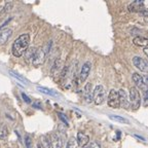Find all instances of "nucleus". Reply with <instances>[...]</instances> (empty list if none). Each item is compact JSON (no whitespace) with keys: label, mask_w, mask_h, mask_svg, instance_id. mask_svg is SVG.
<instances>
[{"label":"nucleus","mask_w":148,"mask_h":148,"mask_svg":"<svg viewBox=\"0 0 148 148\" xmlns=\"http://www.w3.org/2000/svg\"><path fill=\"white\" fill-rule=\"evenodd\" d=\"M132 78L137 86H139L140 88H143L144 92H146V86H147V78H146V76H142L139 73H134Z\"/></svg>","instance_id":"obj_7"},{"label":"nucleus","mask_w":148,"mask_h":148,"mask_svg":"<svg viewBox=\"0 0 148 148\" xmlns=\"http://www.w3.org/2000/svg\"><path fill=\"white\" fill-rule=\"evenodd\" d=\"M88 148H101V145L98 141H92L90 145L88 146Z\"/></svg>","instance_id":"obj_25"},{"label":"nucleus","mask_w":148,"mask_h":148,"mask_svg":"<svg viewBox=\"0 0 148 148\" xmlns=\"http://www.w3.org/2000/svg\"><path fill=\"white\" fill-rule=\"evenodd\" d=\"M90 67H92V64H90V61H86V62L82 65V67H81V70H80V74H79V80H80L81 82L86 81V78L88 77V74H90Z\"/></svg>","instance_id":"obj_9"},{"label":"nucleus","mask_w":148,"mask_h":148,"mask_svg":"<svg viewBox=\"0 0 148 148\" xmlns=\"http://www.w3.org/2000/svg\"><path fill=\"white\" fill-rule=\"evenodd\" d=\"M12 35V30L10 28H5L0 31V45H3L9 40Z\"/></svg>","instance_id":"obj_11"},{"label":"nucleus","mask_w":148,"mask_h":148,"mask_svg":"<svg viewBox=\"0 0 148 148\" xmlns=\"http://www.w3.org/2000/svg\"><path fill=\"white\" fill-rule=\"evenodd\" d=\"M130 12H145V5H144V0H135L127 6Z\"/></svg>","instance_id":"obj_5"},{"label":"nucleus","mask_w":148,"mask_h":148,"mask_svg":"<svg viewBox=\"0 0 148 148\" xmlns=\"http://www.w3.org/2000/svg\"><path fill=\"white\" fill-rule=\"evenodd\" d=\"M40 141L43 148H51V137L49 135H42L40 137Z\"/></svg>","instance_id":"obj_17"},{"label":"nucleus","mask_w":148,"mask_h":148,"mask_svg":"<svg viewBox=\"0 0 148 148\" xmlns=\"http://www.w3.org/2000/svg\"><path fill=\"white\" fill-rule=\"evenodd\" d=\"M134 137L140 139V140H142V141H145V138H143V137H141V136H139V135H134Z\"/></svg>","instance_id":"obj_29"},{"label":"nucleus","mask_w":148,"mask_h":148,"mask_svg":"<svg viewBox=\"0 0 148 148\" xmlns=\"http://www.w3.org/2000/svg\"><path fill=\"white\" fill-rule=\"evenodd\" d=\"M109 118H110L111 120H114V121H117V123H130L127 118L123 117V116H119V115H109Z\"/></svg>","instance_id":"obj_20"},{"label":"nucleus","mask_w":148,"mask_h":148,"mask_svg":"<svg viewBox=\"0 0 148 148\" xmlns=\"http://www.w3.org/2000/svg\"><path fill=\"white\" fill-rule=\"evenodd\" d=\"M12 2H9V3H6L5 4V7H4V12H9L10 9H12Z\"/></svg>","instance_id":"obj_27"},{"label":"nucleus","mask_w":148,"mask_h":148,"mask_svg":"<svg viewBox=\"0 0 148 148\" xmlns=\"http://www.w3.org/2000/svg\"><path fill=\"white\" fill-rule=\"evenodd\" d=\"M9 73H10V75H12V77H14L16 79H18V81H21V82H24V83H27V79H25L23 76H21V75H18V73H16V72L14 71H9Z\"/></svg>","instance_id":"obj_22"},{"label":"nucleus","mask_w":148,"mask_h":148,"mask_svg":"<svg viewBox=\"0 0 148 148\" xmlns=\"http://www.w3.org/2000/svg\"><path fill=\"white\" fill-rule=\"evenodd\" d=\"M8 136V129L6 125L4 123H0V139H5Z\"/></svg>","instance_id":"obj_19"},{"label":"nucleus","mask_w":148,"mask_h":148,"mask_svg":"<svg viewBox=\"0 0 148 148\" xmlns=\"http://www.w3.org/2000/svg\"><path fill=\"white\" fill-rule=\"evenodd\" d=\"M148 51V49L145 46V47H144V53H145V55H146V56L148 55V51Z\"/></svg>","instance_id":"obj_31"},{"label":"nucleus","mask_w":148,"mask_h":148,"mask_svg":"<svg viewBox=\"0 0 148 148\" xmlns=\"http://www.w3.org/2000/svg\"><path fill=\"white\" fill-rule=\"evenodd\" d=\"M36 51H37V49H35V47H30V49H27V51H25L26 58H27L28 60L32 61V59H33V57H34Z\"/></svg>","instance_id":"obj_21"},{"label":"nucleus","mask_w":148,"mask_h":148,"mask_svg":"<svg viewBox=\"0 0 148 148\" xmlns=\"http://www.w3.org/2000/svg\"><path fill=\"white\" fill-rule=\"evenodd\" d=\"M86 148H88V147H86Z\"/></svg>","instance_id":"obj_33"},{"label":"nucleus","mask_w":148,"mask_h":148,"mask_svg":"<svg viewBox=\"0 0 148 148\" xmlns=\"http://www.w3.org/2000/svg\"><path fill=\"white\" fill-rule=\"evenodd\" d=\"M133 64L134 66L142 72H147L148 71V64L146 62L145 59L141 58V57H134L133 58Z\"/></svg>","instance_id":"obj_6"},{"label":"nucleus","mask_w":148,"mask_h":148,"mask_svg":"<svg viewBox=\"0 0 148 148\" xmlns=\"http://www.w3.org/2000/svg\"><path fill=\"white\" fill-rule=\"evenodd\" d=\"M25 146L26 148H32V139L29 135L25 136Z\"/></svg>","instance_id":"obj_24"},{"label":"nucleus","mask_w":148,"mask_h":148,"mask_svg":"<svg viewBox=\"0 0 148 148\" xmlns=\"http://www.w3.org/2000/svg\"><path fill=\"white\" fill-rule=\"evenodd\" d=\"M37 148H41V147H40V145H38V146H37Z\"/></svg>","instance_id":"obj_32"},{"label":"nucleus","mask_w":148,"mask_h":148,"mask_svg":"<svg viewBox=\"0 0 148 148\" xmlns=\"http://www.w3.org/2000/svg\"><path fill=\"white\" fill-rule=\"evenodd\" d=\"M77 143H76V139H74L73 137L69 139V141L67 142V146L66 148H76Z\"/></svg>","instance_id":"obj_23"},{"label":"nucleus","mask_w":148,"mask_h":148,"mask_svg":"<svg viewBox=\"0 0 148 148\" xmlns=\"http://www.w3.org/2000/svg\"><path fill=\"white\" fill-rule=\"evenodd\" d=\"M108 105L111 108H119V100H118V92L115 90H111L108 94Z\"/></svg>","instance_id":"obj_4"},{"label":"nucleus","mask_w":148,"mask_h":148,"mask_svg":"<svg viewBox=\"0 0 148 148\" xmlns=\"http://www.w3.org/2000/svg\"><path fill=\"white\" fill-rule=\"evenodd\" d=\"M37 90H39L40 92H42V94H45V95H49V96H53V97H57L58 96V94L56 92H53V90H49V88H44V86H36Z\"/></svg>","instance_id":"obj_18"},{"label":"nucleus","mask_w":148,"mask_h":148,"mask_svg":"<svg viewBox=\"0 0 148 148\" xmlns=\"http://www.w3.org/2000/svg\"><path fill=\"white\" fill-rule=\"evenodd\" d=\"M51 148H62L63 147V141L62 138L58 134H51Z\"/></svg>","instance_id":"obj_12"},{"label":"nucleus","mask_w":148,"mask_h":148,"mask_svg":"<svg viewBox=\"0 0 148 148\" xmlns=\"http://www.w3.org/2000/svg\"><path fill=\"white\" fill-rule=\"evenodd\" d=\"M130 105L134 110H137L138 108H140L141 106V96H140V92L137 90V88L132 86L130 88Z\"/></svg>","instance_id":"obj_2"},{"label":"nucleus","mask_w":148,"mask_h":148,"mask_svg":"<svg viewBox=\"0 0 148 148\" xmlns=\"http://www.w3.org/2000/svg\"><path fill=\"white\" fill-rule=\"evenodd\" d=\"M29 42H30V35L25 33L22 34L16 38L12 43V55L16 58H20L25 53L27 49L29 47Z\"/></svg>","instance_id":"obj_1"},{"label":"nucleus","mask_w":148,"mask_h":148,"mask_svg":"<svg viewBox=\"0 0 148 148\" xmlns=\"http://www.w3.org/2000/svg\"><path fill=\"white\" fill-rule=\"evenodd\" d=\"M118 100H119V106L123 107V108H129L130 103L129 100H127V94L123 88H120L118 90Z\"/></svg>","instance_id":"obj_10"},{"label":"nucleus","mask_w":148,"mask_h":148,"mask_svg":"<svg viewBox=\"0 0 148 148\" xmlns=\"http://www.w3.org/2000/svg\"><path fill=\"white\" fill-rule=\"evenodd\" d=\"M147 42H148L147 38H146V37H143V36H137L133 39V43H134L135 45H138V46H146Z\"/></svg>","instance_id":"obj_16"},{"label":"nucleus","mask_w":148,"mask_h":148,"mask_svg":"<svg viewBox=\"0 0 148 148\" xmlns=\"http://www.w3.org/2000/svg\"><path fill=\"white\" fill-rule=\"evenodd\" d=\"M45 61V51L43 49H37L36 53H35L34 57L32 59V64L33 66H40L42 65Z\"/></svg>","instance_id":"obj_8"},{"label":"nucleus","mask_w":148,"mask_h":148,"mask_svg":"<svg viewBox=\"0 0 148 148\" xmlns=\"http://www.w3.org/2000/svg\"><path fill=\"white\" fill-rule=\"evenodd\" d=\"M92 83H86V88H84V98L86 102L90 103L92 101Z\"/></svg>","instance_id":"obj_14"},{"label":"nucleus","mask_w":148,"mask_h":148,"mask_svg":"<svg viewBox=\"0 0 148 148\" xmlns=\"http://www.w3.org/2000/svg\"><path fill=\"white\" fill-rule=\"evenodd\" d=\"M59 117H60V119H62L63 121H64V123L66 125H68V121H67V119H66V118L64 117V115H63L62 113H59Z\"/></svg>","instance_id":"obj_28"},{"label":"nucleus","mask_w":148,"mask_h":148,"mask_svg":"<svg viewBox=\"0 0 148 148\" xmlns=\"http://www.w3.org/2000/svg\"><path fill=\"white\" fill-rule=\"evenodd\" d=\"M90 142V137L88 136L86 134L82 132H78L77 133V139H76V143L78 144L79 146L81 147H84L86 146Z\"/></svg>","instance_id":"obj_13"},{"label":"nucleus","mask_w":148,"mask_h":148,"mask_svg":"<svg viewBox=\"0 0 148 148\" xmlns=\"http://www.w3.org/2000/svg\"><path fill=\"white\" fill-rule=\"evenodd\" d=\"M106 99V92L103 86H97L92 92V100L96 105H101Z\"/></svg>","instance_id":"obj_3"},{"label":"nucleus","mask_w":148,"mask_h":148,"mask_svg":"<svg viewBox=\"0 0 148 148\" xmlns=\"http://www.w3.org/2000/svg\"><path fill=\"white\" fill-rule=\"evenodd\" d=\"M33 106L36 107L37 109H41V106H40V105L38 104V103H34V104H33Z\"/></svg>","instance_id":"obj_30"},{"label":"nucleus","mask_w":148,"mask_h":148,"mask_svg":"<svg viewBox=\"0 0 148 148\" xmlns=\"http://www.w3.org/2000/svg\"><path fill=\"white\" fill-rule=\"evenodd\" d=\"M22 98H23L24 101H25L26 103H28V104H30V103H31V99L28 97L27 95H26L25 92H22Z\"/></svg>","instance_id":"obj_26"},{"label":"nucleus","mask_w":148,"mask_h":148,"mask_svg":"<svg viewBox=\"0 0 148 148\" xmlns=\"http://www.w3.org/2000/svg\"><path fill=\"white\" fill-rule=\"evenodd\" d=\"M61 69H62V61L60 59H57L55 61V63H53V67H51V74L55 76V75H57L61 71Z\"/></svg>","instance_id":"obj_15"}]
</instances>
